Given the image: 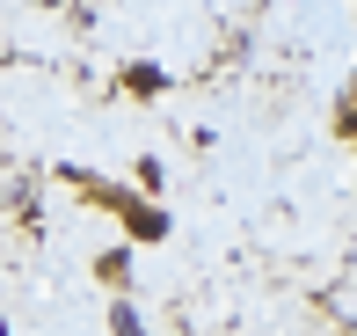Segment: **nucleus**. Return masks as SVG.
<instances>
[{
    "label": "nucleus",
    "instance_id": "nucleus-5",
    "mask_svg": "<svg viewBox=\"0 0 357 336\" xmlns=\"http://www.w3.org/2000/svg\"><path fill=\"white\" fill-rule=\"evenodd\" d=\"M109 329H117V336H146V322H139L132 300H117V307H109Z\"/></svg>",
    "mask_w": 357,
    "mask_h": 336
},
{
    "label": "nucleus",
    "instance_id": "nucleus-1",
    "mask_svg": "<svg viewBox=\"0 0 357 336\" xmlns=\"http://www.w3.org/2000/svg\"><path fill=\"white\" fill-rule=\"evenodd\" d=\"M80 190H88L95 205H109V212L124 219V234H132V242H168V212H160L146 190H124V183H80Z\"/></svg>",
    "mask_w": 357,
    "mask_h": 336
},
{
    "label": "nucleus",
    "instance_id": "nucleus-4",
    "mask_svg": "<svg viewBox=\"0 0 357 336\" xmlns=\"http://www.w3.org/2000/svg\"><path fill=\"white\" fill-rule=\"evenodd\" d=\"M124 88H132V95H160V88H168V73H160V66H132V73H124Z\"/></svg>",
    "mask_w": 357,
    "mask_h": 336
},
{
    "label": "nucleus",
    "instance_id": "nucleus-2",
    "mask_svg": "<svg viewBox=\"0 0 357 336\" xmlns=\"http://www.w3.org/2000/svg\"><path fill=\"white\" fill-rule=\"evenodd\" d=\"M95 278L124 293V285H132V249H102V256H95Z\"/></svg>",
    "mask_w": 357,
    "mask_h": 336
},
{
    "label": "nucleus",
    "instance_id": "nucleus-3",
    "mask_svg": "<svg viewBox=\"0 0 357 336\" xmlns=\"http://www.w3.org/2000/svg\"><path fill=\"white\" fill-rule=\"evenodd\" d=\"M335 132H357V73H350V81H343V95H335Z\"/></svg>",
    "mask_w": 357,
    "mask_h": 336
}]
</instances>
